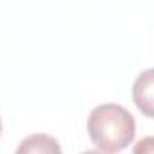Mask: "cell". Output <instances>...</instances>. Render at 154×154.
I'll list each match as a JSON object with an SVG mask.
<instances>
[{
  "mask_svg": "<svg viewBox=\"0 0 154 154\" xmlns=\"http://www.w3.org/2000/svg\"><path fill=\"white\" fill-rule=\"evenodd\" d=\"M132 100L141 114L154 118V67L141 71L132 85Z\"/></svg>",
  "mask_w": 154,
  "mask_h": 154,
  "instance_id": "7a4b0ae2",
  "label": "cell"
},
{
  "mask_svg": "<svg viewBox=\"0 0 154 154\" xmlns=\"http://www.w3.org/2000/svg\"><path fill=\"white\" fill-rule=\"evenodd\" d=\"M87 132L98 149L118 152L127 149L136 134L134 116L118 103H102L94 107L87 120Z\"/></svg>",
  "mask_w": 154,
  "mask_h": 154,
  "instance_id": "6da1fadb",
  "label": "cell"
},
{
  "mask_svg": "<svg viewBox=\"0 0 154 154\" xmlns=\"http://www.w3.org/2000/svg\"><path fill=\"white\" fill-rule=\"evenodd\" d=\"M132 154H154V136H145L138 140L132 149Z\"/></svg>",
  "mask_w": 154,
  "mask_h": 154,
  "instance_id": "277c9868",
  "label": "cell"
},
{
  "mask_svg": "<svg viewBox=\"0 0 154 154\" xmlns=\"http://www.w3.org/2000/svg\"><path fill=\"white\" fill-rule=\"evenodd\" d=\"M82 154H111V152H105L102 149H91V150H84Z\"/></svg>",
  "mask_w": 154,
  "mask_h": 154,
  "instance_id": "5b68a950",
  "label": "cell"
},
{
  "mask_svg": "<svg viewBox=\"0 0 154 154\" xmlns=\"http://www.w3.org/2000/svg\"><path fill=\"white\" fill-rule=\"evenodd\" d=\"M15 154H62V147L56 138L44 132H36L26 136L18 143Z\"/></svg>",
  "mask_w": 154,
  "mask_h": 154,
  "instance_id": "3957f363",
  "label": "cell"
}]
</instances>
